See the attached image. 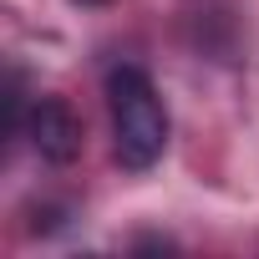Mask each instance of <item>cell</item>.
<instances>
[{
	"mask_svg": "<svg viewBox=\"0 0 259 259\" xmlns=\"http://www.w3.org/2000/svg\"><path fill=\"white\" fill-rule=\"evenodd\" d=\"M107 107H112V148L122 168H153L168 148V107L143 66H117L107 76Z\"/></svg>",
	"mask_w": 259,
	"mask_h": 259,
	"instance_id": "1",
	"label": "cell"
},
{
	"mask_svg": "<svg viewBox=\"0 0 259 259\" xmlns=\"http://www.w3.org/2000/svg\"><path fill=\"white\" fill-rule=\"evenodd\" d=\"M26 138L31 148L46 158V163H71L81 153V117L61 102V97H41L31 102V117H26Z\"/></svg>",
	"mask_w": 259,
	"mask_h": 259,
	"instance_id": "2",
	"label": "cell"
},
{
	"mask_svg": "<svg viewBox=\"0 0 259 259\" xmlns=\"http://www.w3.org/2000/svg\"><path fill=\"white\" fill-rule=\"evenodd\" d=\"M81 6H97V0H81Z\"/></svg>",
	"mask_w": 259,
	"mask_h": 259,
	"instance_id": "3",
	"label": "cell"
}]
</instances>
